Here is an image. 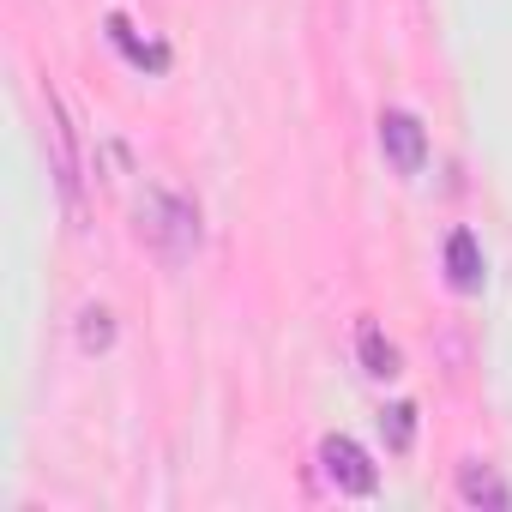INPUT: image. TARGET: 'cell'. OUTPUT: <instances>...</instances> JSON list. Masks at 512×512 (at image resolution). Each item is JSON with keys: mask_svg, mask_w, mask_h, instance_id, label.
<instances>
[{"mask_svg": "<svg viewBox=\"0 0 512 512\" xmlns=\"http://www.w3.org/2000/svg\"><path fill=\"white\" fill-rule=\"evenodd\" d=\"M139 241L163 266H187L199 253V205L187 193H175V187H151L139 199Z\"/></svg>", "mask_w": 512, "mask_h": 512, "instance_id": "6da1fadb", "label": "cell"}, {"mask_svg": "<svg viewBox=\"0 0 512 512\" xmlns=\"http://www.w3.org/2000/svg\"><path fill=\"white\" fill-rule=\"evenodd\" d=\"M49 109V157H55V187L67 199V217H85V169H79V139H73V121H67V103L61 91L43 97Z\"/></svg>", "mask_w": 512, "mask_h": 512, "instance_id": "7a4b0ae2", "label": "cell"}, {"mask_svg": "<svg viewBox=\"0 0 512 512\" xmlns=\"http://www.w3.org/2000/svg\"><path fill=\"white\" fill-rule=\"evenodd\" d=\"M380 151H386V163H392L398 175H422V163H428V133H422V121H416L410 109H386V115H380Z\"/></svg>", "mask_w": 512, "mask_h": 512, "instance_id": "3957f363", "label": "cell"}, {"mask_svg": "<svg viewBox=\"0 0 512 512\" xmlns=\"http://www.w3.org/2000/svg\"><path fill=\"white\" fill-rule=\"evenodd\" d=\"M320 470H326V482L344 488V494H374V482H380V470L368 464V452H362L356 440H344V434H326V440H320Z\"/></svg>", "mask_w": 512, "mask_h": 512, "instance_id": "277c9868", "label": "cell"}, {"mask_svg": "<svg viewBox=\"0 0 512 512\" xmlns=\"http://www.w3.org/2000/svg\"><path fill=\"white\" fill-rule=\"evenodd\" d=\"M458 494H464V506H488V512H506V506H512L506 482H500L494 464H482V458H464V464H458Z\"/></svg>", "mask_w": 512, "mask_h": 512, "instance_id": "5b68a950", "label": "cell"}, {"mask_svg": "<svg viewBox=\"0 0 512 512\" xmlns=\"http://www.w3.org/2000/svg\"><path fill=\"white\" fill-rule=\"evenodd\" d=\"M446 278H452V290H482V247H476V235L470 229H458L452 241H446Z\"/></svg>", "mask_w": 512, "mask_h": 512, "instance_id": "8992f818", "label": "cell"}, {"mask_svg": "<svg viewBox=\"0 0 512 512\" xmlns=\"http://www.w3.org/2000/svg\"><path fill=\"white\" fill-rule=\"evenodd\" d=\"M109 43H115L133 67H151V73H163V67H169V49H163V43H145L121 13H109Z\"/></svg>", "mask_w": 512, "mask_h": 512, "instance_id": "52a82bcc", "label": "cell"}, {"mask_svg": "<svg viewBox=\"0 0 512 512\" xmlns=\"http://www.w3.org/2000/svg\"><path fill=\"white\" fill-rule=\"evenodd\" d=\"M356 350H362V368H368L374 380H392V374H398V350L386 344L380 326H362V332H356Z\"/></svg>", "mask_w": 512, "mask_h": 512, "instance_id": "ba28073f", "label": "cell"}, {"mask_svg": "<svg viewBox=\"0 0 512 512\" xmlns=\"http://www.w3.org/2000/svg\"><path fill=\"white\" fill-rule=\"evenodd\" d=\"M109 344H115V314L109 308H85L79 314V350L85 356H103Z\"/></svg>", "mask_w": 512, "mask_h": 512, "instance_id": "9c48e42d", "label": "cell"}, {"mask_svg": "<svg viewBox=\"0 0 512 512\" xmlns=\"http://www.w3.org/2000/svg\"><path fill=\"white\" fill-rule=\"evenodd\" d=\"M380 428H386V446L392 452H410V440H416V404H392L380 416Z\"/></svg>", "mask_w": 512, "mask_h": 512, "instance_id": "30bf717a", "label": "cell"}]
</instances>
